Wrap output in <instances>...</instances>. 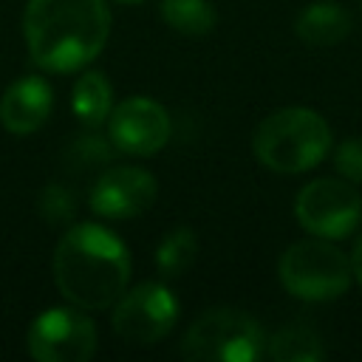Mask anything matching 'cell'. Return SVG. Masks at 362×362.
<instances>
[{
	"label": "cell",
	"mask_w": 362,
	"mask_h": 362,
	"mask_svg": "<svg viewBox=\"0 0 362 362\" xmlns=\"http://www.w3.org/2000/svg\"><path fill=\"white\" fill-rule=\"evenodd\" d=\"M23 34L40 68L68 74L99 57L110 37V11L105 0H28Z\"/></svg>",
	"instance_id": "6da1fadb"
},
{
	"label": "cell",
	"mask_w": 362,
	"mask_h": 362,
	"mask_svg": "<svg viewBox=\"0 0 362 362\" xmlns=\"http://www.w3.org/2000/svg\"><path fill=\"white\" fill-rule=\"evenodd\" d=\"M54 280L59 294L82 311L110 308L130 283V255L124 243L99 223L65 229L54 252Z\"/></svg>",
	"instance_id": "7a4b0ae2"
},
{
	"label": "cell",
	"mask_w": 362,
	"mask_h": 362,
	"mask_svg": "<svg viewBox=\"0 0 362 362\" xmlns=\"http://www.w3.org/2000/svg\"><path fill=\"white\" fill-rule=\"evenodd\" d=\"M331 147L328 122L311 107H280L269 113L255 136V158L274 173H305L317 167Z\"/></svg>",
	"instance_id": "3957f363"
},
{
	"label": "cell",
	"mask_w": 362,
	"mask_h": 362,
	"mask_svg": "<svg viewBox=\"0 0 362 362\" xmlns=\"http://www.w3.org/2000/svg\"><path fill=\"white\" fill-rule=\"evenodd\" d=\"M263 354V328L240 308L204 311L181 339V356L192 362H255Z\"/></svg>",
	"instance_id": "277c9868"
},
{
	"label": "cell",
	"mask_w": 362,
	"mask_h": 362,
	"mask_svg": "<svg viewBox=\"0 0 362 362\" xmlns=\"http://www.w3.org/2000/svg\"><path fill=\"white\" fill-rule=\"evenodd\" d=\"M283 288L305 303H328L348 291L354 269L345 252L331 246L325 238L291 243L277 266Z\"/></svg>",
	"instance_id": "5b68a950"
},
{
	"label": "cell",
	"mask_w": 362,
	"mask_h": 362,
	"mask_svg": "<svg viewBox=\"0 0 362 362\" xmlns=\"http://www.w3.org/2000/svg\"><path fill=\"white\" fill-rule=\"evenodd\" d=\"M294 215L314 238L339 240L359 226L362 195L345 178H314L297 192Z\"/></svg>",
	"instance_id": "8992f818"
},
{
	"label": "cell",
	"mask_w": 362,
	"mask_h": 362,
	"mask_svg": "<svg viewBox=\"0 0 362 362\" xmlns=\"http://www.w3.org/2000/svg\"><path fill=\"white\" fill-rule=\"evenodd\" d=\"M178 320V303L164 283L144 280L124 288L113 303V331L130 345H153L173 331Z\"/></svg>",
	"instance_id": "52a82bcc"
},
{
	"label": "cell",
	"mask_w": 362,
	"mask_h": 362,
	"mask_svg": "<svg viewBox=\"0 0 362 362\" xmlns=\"http://www.w3.org/2000/svg\"><path fill=\"white\" fill-rule=\"evenodd\" d=\"M25 348L37 362H85L96 354V325L82 308H45L28 325Z\"/></svg>",
	"instance_id": "ba28073f"
},
{
	"label": "cell",
	"mask_w": 362,
	"mask_h": 362,
	"mask_svg": "<svg viewBox=\"0 0 362 362\" xmlns=\"http://www.w3.org/2000/svg\"><path fill=\"white\" fill-rule=\"evenodd\" d=\"M173 124L167 110L147 96H130L110 107L107 139L116 150L130 156H153L170 141Z\"/></svg>",
	"instance_id": "9c48e42d"
},
{
	"label": "cell",
	"mask_w": 362,
	"mask_h": 362,
	"mask_svg": "<svg viewBox=\"0 0 362 362\" xmlns=\"http://www.w3.org/2000/svg\"><path fill=\"white\" fill-rule=\"evenodd\" d=\"M156 178L141 167H110L90 187V209L102 218H136L153 206Z\"/></svg>",
	"instance_id": "30bf717a"
},
{
	"label": "cell",
	"mask_w": 362,
	"mask_h": 362,
	"mask_svg": "<svg viewBox=\"0 0 362 362\" xmlns=\"http://www.w3.org/2000/svg\"><path fill=\"white\" fill-rule=\"evenodd\" d=\"M54 107V90L42 76H23L0 96V124L14 136L37 133Z\"/></svg>",
	"instance_id": "8fae6325"
},
{
	"label": "cell",
	"mask_w": 362,
	"mask_h": 362,
	"mask_svg": "<svg viewBox=\"0 0 362 362\" xmlns=\"http://www.w3.org/2000/svg\"><path fill=\"white\" fill-rule=\"evenodd\" d=\"M294 31L305 45L328 48L351 34V14L334 0H314L297 14Z\"/></svg>",
	"instance_id": "7c38bea8"
},
{
	"label": "cell",
	"mask_w": 362,
	"mask_h": 362,
	"mask_svg": "<svg viewBox=\"0 0 362 362\" xmlns=\"http://www.w3.org/2000/svg\"><path fill=\"white\" fill-rule=\"evenodd\" d=\"M71 107L76 113V119L85 127H99L107 122V113L113 107V88L107 82V76L102 71H85L71 93Z\"/></svg>",
	"instance_id": "4fadbf2b"
},
{
	"label": "cell",
	"mask_w": 362,
	"mask_h": 362,
	"mask_svg": "<svg viewBox=\"0 0 362 362\" xmlns=\"http://www.w3.org/2000/svg\"><path fill=\"white\" fill-rule=\"evenodd\" d=\"M266 354L274 362H317L325 356V348L308 325H286L266 339Z\"/></svg>",
	"instance_id": "5bb4252c"
},
{
	"label": "cell",
	"mask_w": 362,
	"mask_h": 362,
	"mask_svg": "<svg viewBox=\"0 0 362 362\" xmlns=\"http://www.w3.org/2000/svg\"><path fill=\"white\" fill-rule=\"evenodd\" d=\"M198 257V238L189 226H173L156 246V269L161 277H181Z\"/></svg>",
	"instance_id": "9a60e30c"
},
{
	"label": "cell",
	"mask_w": 362,
	"mask_h": 362,
	"mask_svg": "<svg viewBox=\"0 0 362 362\" xmlns=\"http://www.w3.org/2000/svg\"><path fill=\"white\" fill-rule=\"evenodd\" d=\"M161 20L187 37H204L215 28L218 14L209 0H161Z\"/></svg>",
	"instance_id": "2e32d148"
},
{
	"label": "cell",
	"mask_w": 362,
	"mask_h": 362,
	"mask_svg": "<svg viewBox=\"0 0 362 362\" xmlns=\"http://www.w3.org/2000/svg\"><path fill=\"white\" fill-rule=\"evenodd\" d=\"M37 209L42 215V221H48L51 226H65L74 221V212H76V201H74V192L65 187V184H48L42 187L40 192V201H37Z\"/></svg>",
	"instance_id": "e0dca14e"
},
{
	"label": "cell",
	"mask_w": 362,
	"mask_h": 362,
	"mask_svg": "<svg viewBox=\"0 0 362 362\" xmlns=\"http://www.w3.org/2000/svg\"><path fill=\"white\" fill-rule=\"evenodd\" d=\"M110 139L105 141V139H99V136H93V133H85V136H79L71 147H68V167H74V170H93V167H99V164H107V158H110Z\"/></svg>",
	"instance_id": "ac0fdd59"
},
{
	"label": "cell",
	"mask_w": 362,
	"mask_h": 362,
	"mask_svg": "<svg viewBox=\"0 0 362 362\" xmlns=\"http://www.w3.org/2000/svg\"><path fill=\"white\" fill-rule=\"evenodd\" d=\"M334 167L345 181L362 184V139H345L334 150Z\"/></svg>",
	"instance_id": "d6986e66"
},
{
	"label": "cell",
	"mask_w": 362,
	"mask_h": 362,
	"mask_svg": "<svg viewBox=\"0 0 362 362\" xmlns=\"http://www.w3.org/2000/svg\"><path fill=\"white\" fill-rule=\"evenodd\" d=\"M351 269H354V277H356V280H359V286H362V235H359V238H356V243H354Z\"/></svg>",
	"instance_id": "ffe728a7"
},
{
	"label": "cell",
	"mask_w": 362,
	"mask_h": 362,
	"mask_svg": "<svg viewBox=\"0 0 362 362\" xmlns=\"http://www.w3.org/2000/svg\"><path fill=\"white\" fill-rule=\"evenodd\" d=\"M116 3H141V0H116Z\"/></svg>",
	"instance_id": "44dd1931"
}]
</instances>
